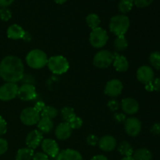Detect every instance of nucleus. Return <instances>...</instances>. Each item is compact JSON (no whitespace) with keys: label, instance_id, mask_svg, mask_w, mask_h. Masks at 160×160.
Wrapping results in <instances>:
<instances>
[{"label":"nucleus","instance_id":"f257e3e1","mask_svg":"<svg viewBox=\"0 0 160 160\" xmlns=\"http://www.w3.org/2000/svg\"><path fill=\"white\" fill-rule=\"evenodd\" d=\"M24 75V65L16 56H7L0 62V77L6 82L17 83Z\"/></svg>","mask_w":160,"mask_h":160},{"label":"nucleus","instance_id":"f03ea898","mask_svg":"<svg viewBox=\"0 0 160 160\" xmlns=\"http://www.w3.org/2000/svg\"><path fill=\"white\" fill-rule=\"evenodd\" d=\"M131 25L130 19L123 14L116 15L110 19L109 28V31L117 37V36H124L128 32Z\"/></svg>","mask_w":160,"mask_h":160},{"label":"nucleus","instance_id":"7ed1b4c3","mask_svg":"<svg viewBox=\"0 0 160 160\" xmlns=\"http://www.w3.org/2000/svg\"><path fill=\"white\" fill-rule=\"evenodd\" d=\"M25 60L28 67L34 70H39L47 65L48 58L45 52L36 48L31 50L27 54Z\"/></svg>","mask_w":160,"mask_h":160},{"label":"nucleus","instance_id":"20e7f679","mask_svg":"<svg viewBox=\"0 0 160 160\" xmlns=\"http://www.w3.org/2000/svg\"><path fill=\"white\" fill-rule=\"evenodd\" d=\"M47 66L52 73L57 75L67 73L70 68L68 60L63 56H60V55L52 56L48 58Z\"/></svg>","mask_w":160,"mask_h":160},{"label":"nucleus","instance_id":"39448f33","mask_svg":"<svg viewBox=\"0 0 160 160\" xmlns=\"http://www.w3.org/2000/svg\"><path fill=\"white\" fill-rule=\"evenodd\" d=\"M109 40V35L106 30L98 28L93 29L89 35V42L95 48H102L106 45Z\"/></svg>","mask_w":160,"mask_h":160},{"label":"nucleus","instance_id":"423d86ee","mask_svg":"<svg viewBox=\"0 0 160 160\" xmlns=\"http://www.w3.org/2000/svg\"><path fill=\"white\" fill-rule=\"evenodd\" d=\"M113 53L109 50H100L97 52L93 58V64L99 69H106L110 67L113 62Z\"/></svg>","mask_w":160,"mask_h":160},{"label":"nucleus","instance_id":"0eeeda50","mask_svg":"<svg viewBox=\"0 0 160 160\" xmlns=\"http://www.w3.org/2000/svg\"><path fill=\"white\" fill-rule=\"evenodd\" d=\"M41 118L40 112L34 107H27L20 112V121L26 126H33L37 124Z\"/></svg>","mask_w":160,"mask_h":160},{"label":"nucleus","instance_id":"6e6552de","mask_svg":"<svg viewBox=\"0 0 160 160\" xmlns=\"http://www.w3.org/2000/svg\"><path fill=\"white\" fill-rule=\"evenodd\" d=\"M18 88L17 83L6 82L0 87V100L8 102L14 99L17 96Z\"/></svg>","mask_w":160,"mask_h":160},{"label":"nucleus","instance_id":"1a4fd4ad","mask_svg":"<svg viewBox=\"0 0 160 160\" xmlns=\"http://www.w3.org/2000/svg\"><path fill=\"white\" fill-rule=\"evenodd\" d=\"M17 96L20 100L23 102H28L35 99L37 97L35 87L33 84H23L20 87H19Z\"/></svg>","mask_w":160,"mask_h":160},{"label":"nucleus","instance_id":"9d476101","mask_svg":"<svg viewBox=\"0 0 160 160\" xmlns=\"http://www.w3.org/2000/svg\"><path fill=\"white\" fill-rule=\"evenodd\" d=\"M123 89V84L121 81L118 79H112L106 83L105 86V94L111 98L118 97L122 93Z\"/></svg>","mask_w":160,"mask_h":160},{"label":"nucleus","instance_id":"9b49d317","mask_svg":"<svg viewBox=\"0 0 160 160\" xmlns=\"http://www.w3.org/2000/svg\"><path fill=\"white\" fill-rule=\"evenodd\" d=\"M41 146H42V152L49 158L57 157L60 152L57 142L51 138L43 139L42 144H41Z\"/></svg>","mask_w":160,"mask_h":160},{"label":"nucleus","instance_id":"f8f14e48","mask_svg":"<svg viewBox=\"0 0 160 160\" xmlns=\"http://www.w3.org/2000/svg\"><path fill=\"white\" fill-rule=\"evenodd\" d=\"M124 130L127 134L131 137H136L142 131V123L136 117L127 118L124 122Z\"/></svg>","mask_w":160,"mask_h":160},{"label":"nucleus","instance_id":"ddd939ff","mask_svg":"<svg viewBox=\"0 0 160 160\" xmlns=\"http://www.w3.org/2000/svg\"><path fill=\"white\" fill-rule=\"evenodd\" d=\"M154 70L149 66L144 65L139 67L136 73L138 81L144 84L152 82L154 80Z\"/></svg>","mask_w":160,"mask_h":160},{"label":"nucleus","instance_id":"4468645a","mask_svg":"<svg viewBox=\"0 0 160 160\" xmlns=\"http://www.w3.org/2000/svg\"><path fill=\"white\" fill-rule=\"evenodd\" d=\"M43 141V134L38 130H33L30 131L26 137V145L31 149H35L41 145Z\"/></svg>","mask_w":160,"mask_h":160},{"label":"nucleus","instance_id":"2eb2a0df","mask_svg":"<svg viewBox=\"0 0 160 160\" xmlns=\"http://www.w3.org/2000/svg\"><path fill=\"white\" fill-rule=\"evenodd\" d=\"M120 107L125 114L134 115L137 113L139 110V104L137 100L134 98L128 97L122 99L120 103Z\"/></svg>","mask_w":160,"mask_h":160},{"label":"nucleus","instance_id":"dca6fc26","mask_svg":"<svg viewBox=\"0 0 160 160\" xmlns=\"http://www.w3.org/2000/svg\"><path fill=\"white\" fill-rule=\"evenodd\" d=\"M98 145L102 151L109 152L116 149L117 146V142L113 136L105 135L99 138Z\"/></svg>","mask_w":160,"mask_h":160},{"label":"nucleus","instance_id":"f3484780","mask_svg":"<svg viewBox=\"0 0 160 160\" xmlns=\"http://www.w3.org/2000/svg\"><path fill=\"white\" fill-rule=\"evenodd\" d=\"M72 128L67 122L59 123L55 128V135L56 138L60 141H65L70 138L72 134Z\"/></svg>","mask_w":160,"mask_h":160},{"label":"nucleus","instance_id":"a211bd4d","mask_svg":"<svg viewBox=\"0 0 160 160\" xmlns=\"http://www.w3.org/2000/svg\"><path fill=\"white\" fill-rule=\"evenodd\" d=\"M113 56L114 59L112 65H113L115 70L120 73L126 72L129 68V62H128V59L125 56L118 54V53H113Z\"/></svg>","mask_w":160,"mask_h":160},{"label":"nucleus","instance_id":"6ab92c4d","mask_svg":"<svg viewBox=\"0 0 160 160\" xmlns=\"http://www.w3.org/2000/svg\"><path fill=\"white\" fill-rule=\"evenodd\" d=\"M56 160H83L81 153L75 149L67 148L59 152Z\"/></svg>","mask_w":160,"mask_h":160},{"label":"nucleus","instance_id":"aec40b11","mask_svg":"<svg viewBox=\"0 0 160 160\" xmlns=\"http://www.w3.org/2000/svg\"><path fill=\"white\" fill-rule=\"evenodd\" d=\"M25 34V31L21 26L18 24L10 25L8 28L7 31H6V34L7 37L9 39L12 40H19V39H22L23 38V35Z\"/></svg>","mask_w":160,"mask_h":160},{"label":"nucleus","instance_id":"412c9836","mask_svg":"<svg viewBox=\"0 0 160 160\" xmlns=\"http://www.w3.org/2000/svg\"><path fill=\"white\" fill-rule=\"evenodd\" d=\"M37 126L38 131H40L42 134H48L52 131L53 128H54L52 120L42 117H41L40 120L38 122Z\"/></svg>","mask_w":160,"mask_h":160},{"label":"nucleus","instance_id":"4be33fe9","mask_svg":"<svg viewBox=\"0 0 160 160\" xmlns=\"http://www.w3.org/2000/svg\"><path fill=\"white\" fill-rule=\"evenodd\" d=\"M117 151L123 157H128V156H132L134 153V148L129 142L127 141H123L117 146Z\"/></svg>","mask_w":160,"mask_h":160},{"label":"nucleus","instance_id":"5701e85b","mask_svg":"<svg viewBox=\"0 0 160 160\" xmlns=\"http://www.w3.org/2000/svg\"><path fill=\"white\" fill-rule=\"evenodd\" d=\"M132 157L134 160H152V154L148 148H141L134 151Z\"/></svg>","mask_w":160,"mask_h":160},{"label":"nucleus","instance_id":"b1692460","mask_svg":"<svg viewBox=\"0 0 160 160\" xmlns=\"http://www.w3.org/2000/svg\"><path fill=\"white\" fill-rule=\"evenodd\" d=\"M34 154V150L31 148L28 147L21 148L17 151L15 159L16 160H32Z\"/></svg>","mask_w":160,"mask_h":160},{"label":"nucleus","instance_id":"393cba45","mask_svg":"<svg viewBox=\"0 0 160 160\" xmlns=\"http://www.w3.org/2000/svg\"><path fill=\"white\" fill-rule=\"evenodd\" d=\"M113 45L117 52H123L128 48V42L125 36H117L114 40Z\"/></svg>","mask_w":160,"mask_h":160},{"label":"nucleus","instance_id":"a878e982","mask_svg":"<svg viewBox=\"0 0 160 160\" xmlns=\"http://www.w3.org/2000/svg\"><path fill=\"white\" fill-rule=\"evenodd\" d=\"M40 114L41 117H46V118L50 119V120H53L58 116L59 111L56 108L53 107L52 106H45Z\"/></svg>","mask_w":160,"mask_h":160},{"label":"nucleus","instance_id":"bb28decb","mask_svg":"<svg viewBox=\"0 0 160 160\" xmlns=\"http://www.w3.org/2000/svg\"><path fill=\"white\" fill-rule=\"evenodd\" d=\"M86 23L91 29L93 30L99 27L101 20H100L99 17L97 14L90 13L86 17Z\"/></svg>","mask_w":160,"mask_h":160},{"label":"nucleus","instance_id":"cd10ccee","mask_svg":"<svg viewBox=\"0 0 160 160\" xmlns=\"http://www.w3.org/2000/svg\"><path fill=\"white\" fill-rule=\"evenodd\" d=\"M133 6V0H120L118 4V9L122 14L124 15L132 9Z\"/></svg>","mask_w":160,"mask_h":160},{"label":"nucleus","instance_id":"c85d7f7f","mask_svg":"<svg viewBox=\"0 0 160 160\" xmlns=\"http://www.w3.org/2000/svg\"><path fill=\"white\" fill-rule=\"evenodd\" d=\"M61 117H62V120H64V122H69L70 119L73 118L74 116H76L75 114L74 109L70 106H65V107L62 108L60 111Z\"/></svg>","mask_w":160,"mask_h":160},{"label":"nucleus","instance_id":"c756f323","mask_svg":"<svg viewBox=\"0 0 160 160\" xmlns=\"http://www.w3.org/2000/svg\"><path fill=\"white\" fill-rule=\"evenodd\" d=\"M149 62L153 68L160 70V52H153L149 56Z\"/></svg>","mask_w":160,"mask_h":160},{"label":"nucleus","instance_id":"7c9ffc66","mask_svg":"<svg viewBox=\"0 0 160 160\" xmlns=\"http://www.w3.org/2000/svg\"><path fill=\"white\" fill-rule=\"evenodd\" d=\"M72 130H78L82 127L83 125V120L81 117H78V116H74L72 119H70V121L67 122Z\"/></svg>","mask_w":160,"mask_h":160},{"label":"nucleus","instance_id":"2f4dec72","mask_svg":"<svg viewBox=\"0 0 160 160\" xmlns=\"http://www.w3.org/2000/svg\"><path fill=\"white\" fill-rule=\"evenodd\" d=\"M12 17V12L8 8H1L0 9V19L3 21H8Z\"/></svg>","mask_w":160,"mask_h":160},{"label":"nucleus","instance_id":"473e14b6","mask_svg":"<svg viewBox=\"0 0 160 160\" xmlns=\"http://www.w3.org/2000/svg\"><path fill=\"white\" fill-rule=\"evenodd\" d=\"M107 107L112 112H116L120 108V103L116 99H110L107 102Z\"/></svg>","mask_w":160,"mask_h":160},{"label":"nucleus","instance_id":"72a5a7b5","mask_svg":"<svg viewBox=\"0 0 160 160\" xmlns=\"http://www.w3.org/2000/svg\"><path fill=\"white\" fill-rule=\"evenodd\" d=\"M153 0H133L134 5L138 8H145L152 3Z\"/></svg>","mask_w":160,"mask_h":160},{"label":"nucleus","instance_id":"f704fd0d","mask_svg":"<svg viewBox=\"0 0 160 160\" xmlns=\"http://www.w3.org/2000/svg\"><path fill=\"white\" fill-rule=\"evenodd\" d=\"M98 141H99V138H98V136L92 134H89L86 138V142L88 143V145H91V146H95L98 145Z\"/></svg>","mask_w":160,"mask_h":160},{"label":"nucleus","instance_id":"c9c22d12","mask_svg":"<svg viewBox=\"0 0 160 160\" xmlns=\"http://www.w3.org/2000/svg\"><path fill=\"white\" fill-rule=\"evenodd\" d=\"M8 148H9V145L6 139L0 138V156L5 154L7 152Z\"/></svg>","mask_w":160,"mask_h":160},{"label":"nucleus","instance_id":"e433bc0d","mask_svg":"<svg viewBox=\"0 0 160 160\" xmlns=\"http://www.w3.org/2000/svg\"><path fill=\"white\" fill-rule=\"evenodd\" d=\"M113 119L117 123H124L127 120V117L124 113L122 112H115L113 115Z\"/></svg>","mask_w":160,"mask_h":160},{"label":"nucleus","instance_id":"4c0bfd02","mask_svg":"<svg viewBox=\"0 0 160 160\" xmlns=\"http://www.w3.org/2000/svg\"><path fill=\"white\" fill-rule=\"evenodd\" d=\"M32 160H50V159H49V157H48L46 154H45L43 152H38L34 153V154Z\"/></svg>","mask_w":160,"mask_h":160},{"label":"nucleus","instance_id":"58836bf2","mask_svg":"<svg viewBox=\"0 0 160 160\" xmlns=\"http://www.w3.org/2000/svg\"><path fill=\"white\" fill-rule=\"evenodd\" d=\"M7 131V123L2 117L0 116V136L4 135Z\"/></svg>","mask_w":160,"mask_h":160},{"label":"nucleus","instance_id":"ea45409f","mask_svg":"<svg viewBox=\"0 0 160 160\" xmlns=\"http://www.w3.org/2000/svg\"><path fill=\"white\" fill-rule=\"evenodd\" d=\"M23 82V84H33L34 85V78L32 75L31 74H25L23 75V77L22 78L21 81Z\"/></svg>","mask_w":160,"mask_h":160},{"label":"nucleus","instance_id":"a19ab883","mask_svg":"<svg viewBox=\"0 0 160 160\" xmlns=\"http://www.w3.org/2000/svg\"><path fill=\"white\" fill-rule=\"evenodd\" d=\"M151 133L155 135H159L160 134V122L156 123L152 126Z\"/></svg>","mask_w":160,"mask_h":160},{"label":"nucleus","instance_id":"79ce46f5","mask_svg":"<svg viewBox=\"0 0 160 160\" xmlns=\"http://www.w3.org/2000/svg\"><path fill=\"white\" fill-rule=\"evenodd\" d=\"M45 105L43 102L39 101V102H36L35 106H34V108L38 111V112H39L41 113V112L43 110V109L45 108Z\"/></svg>","mask_w":160,"mask_h":160},{"label":"nucleus","instance_id":"37998d69","mask_svg":"<svg viewBox=\"0 0 160 160\" xmlns=\"http://www.w3.org/2000/svg\"><path fill=\"white\" fill-rule=\"evenodd\" d=\"M153 87H154V91L160 92V78H156L152 81Z\"/></svg>","mask_w":160,"mask_h":160},{"label":"nucleus","instance_id":"c03bdc74","mask_svg":"<svg viewBox=\"0 0 160 160\" xmlns=\"http://www.w3.org/2000/svg\"><path fill=\"white\" fill-rule=\"evenodd\" d=\"M14 0H0V7L2 8H7L8 6H10Z\"/></svg>","mask_w":160,"mask_h":160},{"label":"nucleus","instance_id":"a18cd8bd","mask_svg":"<svg viewBox=\"0 0 160 160\" xmlns=\"http://www.w3.org/2000/svg\"><path fill=\"white\" fill-rule=\"evenodd\" d=\"M91 160H109L106 156H105L104 155H96L94 157L92 158Z\"/></svg>","mask_w":160,"mask_h":160},{"label":"nucleus","instance_id":"49530a36","mask_svg":"<svg viewBox=\"0 0 160 160\" xmlns=\"http://www.w3.org/2000/svg\"><path fill=\"white\" fill-rule=\"evenodd\" d=\"M22 39H23V41H25V42H31V39H32V37H31V34H29L28 32L25 31V34H24V35H23V38Z\"/></svg>","mask_w":160,"mask_h":160},{"label":"nucleus","instance_id":"de8ad7c7","mask_svg":"<svg viewBox=\"0 0 160 160\" xmlns=\"http://www.w3.org/2000/svg\"><path fill=\"white\" fill-rule=\"evenodd\" d=\"M145 89H146L148 92H153L154 91V87H153L152 82H150L148 84H145Z\"/></svg>","mask_w":160,"mask_h":160},{"label":"nucleus","instance_id":"09e8293b","mask_svg":"<svg viewBox=\"0 0 160 160\" xmlns=\"http://www.w3.org/2000/svg\"><path fill=\"white\" fill-rule=\"evenodd\" d=\"M54 1L56 2V3H58V4H63V3H65L67 0H54Z\"/></svg>","mask_w":160,"mask_h":160},{"label":"nucleus","instance_id":"8fccbe9b","mask_svg":"<svg viewBox=\"0 0 160 160\" xmlns=\"http://www.w3.org/2000/svg\"><path fill=\"white\" fill-rule=\"evenodd\" d=\"M120 160H134L132 156H128V157H123Z\"/></svg>","mask_w":160,"mask_h":160}]
</instances>
